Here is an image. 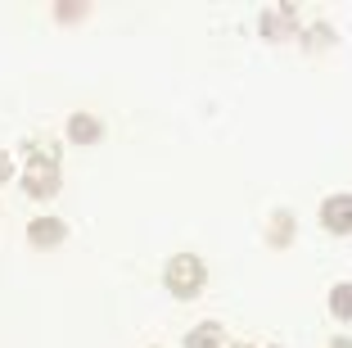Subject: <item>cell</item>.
<instances>
[{"label": "cell", "instance_id": "14", "mask_svg": "<svg viewBox=\"0 0 352 348\" xmlns=\"http://www.w3.org/2000/svg\"><path fill=\"white\" fill-rule=\"evenodd\" d=\"M330 348H352V339H330Z\"/></svg>", "mask_w": 352, "mask_h": 348}, {"label": "cell", "instance_id": "4", "mask_svg": "<svg viewBox=\"0 0 352 348\" xmlns=\"http://www.w3.org/2000/svg\"><path fill=\"white\" fill-rule=\"evenodd\" d=\"M63 236H68V226H63L59 217H36V222L28 226L32 249H54V245H63Z\"/></svg>", "mask_w": 352, "mask_h": 348}, {"label": "cell", "instance_id": "3", "mask_svg": "<svg viewBox=\"0 0 352 348\" xmlns=\"http://www.w3.org/2000/svg\"><path fill=\"white\" fill-rule=\"evenodd\" d=\"M321 226L330 236H352V195H330L321 204Z\"/></svg>", "mask_w": 352, "mask_h": 348}, {"label": "cell", "instance_id": "15", "mask_svg": "<svg viewBox=\"0 0 352 348\" xmlns=\"http://www.w3.org/2000/svg\"><path fill=\"white\" fill-rule=\"evenodd\" d=\"M230 348H253V344H230Z\"/></svg>", "mask_w": 352, "mask_h": 348}, {"label": "cell", "instance_id": "7", "mask_svg": "<svg viewBox=\"0 0 352 348\" xmlns=\"http://www.w3.org/2000/svg\"><path fill=\"white\" fill-rule=\"evenodd\" d=\"M221 344H226L221 321H199V326L186 335V348H221Z\"/></svg>", "mask_w": 352, "mask_h": 348}, {"label": "cell", "instance_id": "5", "mask_svg": "<svg viewBox=\"0 0 352 348\" xmlns=\"http://www.w3.org/2000/svg\"><path fill=\"white\" fill-rule=\"evenodd\" d=\"M59 190V167H32L23 176V195L28 199H50Z\"/></svg>", "mask_w": 352, "mask_h": 348}, {"label": "cell", "instance_id": "10", "mask_svg": "<svg viewBox=\"0 0 352 348\" xmlns=\"http://www.w3.org/2000/svg\"><path fill=\"white\" fill-rule=\"evenodd\" d=\"M289 231H294V217L289 213H276V222H271V245H289Z\"/></svg>", "mask_w": 352, "mask_h": 348}, {"label": "cell", "instance_id": "13", "mask_svg": "<svg viewBox=\"0 0 352 348\" xmlns=\"http://www.w3.org/2000/svg\"><path fill=\"white\" fill-rule=\"evenodd\" d=\"M10 172H14V163H10V154L0 150V181H10Z\"/></svg>", "mask_w": 352, "mask_h": 348}, {"label": "cell", "instance_id": "12", "mask_svg": "<svg viewBox=\"0 0 352 348\" xmlns=\"http://www.w3.org/2000/svg\"><path fill=\"white\" fill-rule=\"evenodd\" d=\"M54 14H59L63 23H77V19L86 14V5H54Z\"/></svg>", "mask_w": 352, "mask_h": 348}, {"label": "cell", "instance_id": "6", "mask_svg": "<svg viewBox=\"0 0 352 348\" xmlns=\"http://www.w3.org/2000/svg\"><path fill=\"white\" fill-rule=\"evenodd\" d=\"M100 136H104L100 118H91V113H73V118H68V141L73 145H95Z\"/></svg>", "mask_w": 352, "mask_h": 348}, {"label": "cell", "instance_id": "8", "mask_svg": "<svg viewBox=\"0 0 352 348\" xmlns=\"http://www.w3.org/2000/svg\"><path fill=\"white\" fill-rule=\"evenodd\" d=\"M23 150H28L32 167H59V150H54V141H28Z\"/></svg>", "mask_w": 352, "mask_h": 348}, {"label": "cell", "instance_id": "1", "mask_svg": "<svg viewBox=\"0 0 352 348\" xmlns=\"http://www.w3.org/2000/svg\"><path fill=\"white\" fill-rule=\"evenodd\" d=\"M163 285H167V294H172V298H199V289L208 285V267H204V258H195V254H176V258H167Z\"/></svg>", "mask_w": 352, "mask_h": 348}, {"label": "cell", "instance_id": "11", "mask_svg": "<svg viewBox=\"0 0 352 348\" xmlns=\"http://www.w3.org/2000/svg\"><path fill=\"white\" fill-rule=\"evenodd\" d=\"M325 41H334V32L325 28V23H316V28H311V37H307V50H321Z\"/></svg>", "mask_w": 352, "mask_h": 348}, {"label": "cell", "instance_id": "2", "mask_svg": "<svg viewBox=\"0 0 352 348\" xmlns=\"http://www.w3.org/2000/svg\"><path fill=\"white\" fill-rule=\"evenodd\" d=\"M258 28H262L267 41H285V37L298 32V10H294V5H271V10H262Z\"/></svg>", "mask_w": 352, "mask_h": 348}, {"label": "cell", "instance_id": "16", "mask_svg": "<svg viewBox=\"0 0 352 348\" xmlns=\"http://www.w3.org/2000/svg\"><path fill=\"white\" fill-rule=\"evenodd\" d=\"M267 348H280V344H267Z\"/></svg>", "mask_w": 352, "mask_h": 348}, {"label": "cell", "instance_id": "9", "mask_svg": "<svg viewBox=\"0 0 352 348\" xmlns=\"http://www.w3.org/2000/svg\"><path fill=\"white\" fill-rule=\"evenodd\" d=\"M330 312L343 321H352V280H343V285L330 289Z\"/></svg>", "mask_w": 352, "mask_h": 348}]
</instances>
